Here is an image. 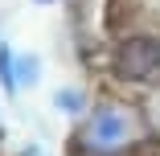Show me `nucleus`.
Masks as SVG:
<instances>
[{
  "instance_id": "nucleus-1",
  "label": "nucleus",
  "mask_w": 160,
  "mask_h": 156,
  "mask_svg": "<svg viewBox=\"0 0 160 156\" xmlns=\"http://www.w3.org/2000/svg\"><path fill=\"white\" fill-rule=\"evenodd\" d=\"M152 132L140 99L127 95H99L90 111L66 136V156H152Z\"/></svg>"
},
{
  "instance_id": "nucleus-2",
  "label": "nucleus",
  "mask_w": 160,
  "mask_h": 156,
  "mask_svg": "<svg viewBox=\"0 0 160 156\" xmlns=\"http://www.w3.org/2000/svg\"><path fill=\"white\" fill-rule=\"evenodd\" d=\"M107 70L119 86H140L148 90L152 82H160V37L148 29H132L119 33L107 58Z\"/></svg>"
},
{
  "instance_id": "nucleus-3",
  "label": "nucleus",
  "mask_w": 160,
  "mask_h": 156,
  "mask_svg": "<svg viewBox=\"0 0 160 156\" xmlns=\"http://www.w3.org/2000/svg\"><path fill=\"white\" fill-rule=\"evenodd\" d=\"M90 103H94V95H90L86 86H78V82H62V86H53V95H49V111L62 115L70 128L90 111Z\"/></svg>"
},
{
  "instance_id": "nucleus-4",
  "label": "nucleus",
  "mask_w": 160,
  "mask_h": 156,
  "mask_svg": "<svg viewBox=\"0 0 160 156\" xmlns=\"http://www.w3.org/2000/svg\"><path fill=\"white\" fill-rule=\"evenodd\" d=\"M41 78H45V62H41V53H33V49H17V58H12V82H17V95L37 90Z\"/></svg>"
},
{
  "instance_id": "nucleus-5",
  "label": "nucleus",
  "mask_w": 160,
  "mask_h": 156,
  "mask_svg": "<svg viewBox=\"0 0 160 156\" xmlns=\"http://www.w3.org/2000/svg\"><path fill=\"white\" fill-rule=\"evenodd\" d=\"M12 58H17V45L4 37V29H0V95L4 99H21L17 82H12Z\"/></svg>"
},
{
  "instance_id": "nucleus-6",
  "label": "nucleus",
  "mask_w": 160,
  "mask_h": 156,
  "mask_svg": "<svg viewBox=\"0 0 160 156\" xmlns=\"http://www.w3.org/2000/svg\"><path fill=\"white\" fill-rule=\"evenodd\" d=\"M140 107H144V119H148V132H152V144L160 148V82H152L144 95H140Z\"/></svg>"
},
{
  "instance_id": "nucleus-7",
  "label": "nucleus",
  "mask_w": 160,
  "mask_h": 156,
  "mask_svg": "<svg viewBox=\"0 0 160 156\" xmlns=\"http://www.w3.org/2000/svg\"><path fill=\"white\" fill-rule=\"evenodd\" d=\"M17 156H49V148L33 140V144H25V148H17Z\"/></svg>"
},
{
  "instance_id": "nucleus-8",
  "label": "nucleus",
  "mask_w": 160,
  "mask_h": 156,
  "mask_svg": "<svg viewBox=\"0 0 160 156\" xmlns=\"http://www.w3.org/2000/svg\"><path fill=\"white\" fill-rule=\"evenodd\" d=\"M33 4H41V8H45V4H58V0H33Z\"/></svg>"
},
{
  "instance_id": "nucleus-9",
  "label": "nucleus",
  "mask_w": 160,
  "mask_h": 156,
  "mask_svg": "<svg viewBox=\"0 0 160 156\" xmlns=\"http://www.w3.org/2000/svg\"><path fill=\"white\" fill-rule=\"evenodd\" d=\"M0 140H4V123H0Z\"/></svg>"
}]
</instances>
